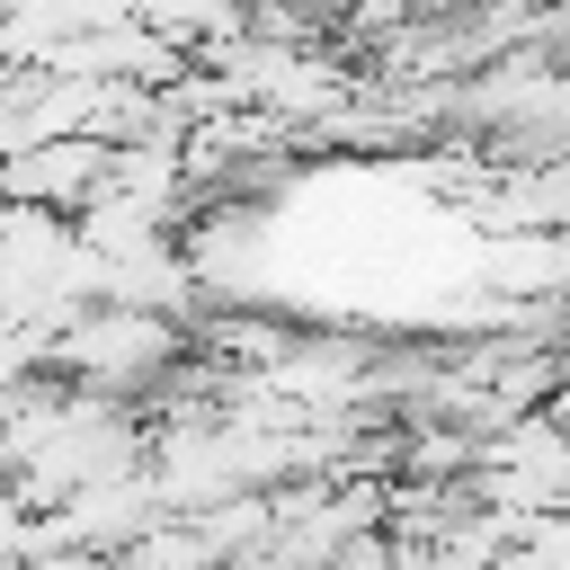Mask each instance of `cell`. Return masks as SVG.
<instances>
[{"label":"cell","instance_id":"obj_4","mask_svg":"<svg viewBox=\"0 0 570 570\" xmlns=\"http://www.w3.org/2000/svg\"><path fill=\"white\" fill-rule=\"evenodd\" d=\"M27 570H116V561H98V552H71V543H45Z\"/></svg>","mask_w":570,"mask_h":570},{"label":"cell","instance_id":"obj_2","mask_svg":"<svg viewBox=\"0 0 570 570\" xmlns=\"http://www.w3.org/2000/svg\"><path fill=\"white\" fill-rule=\"evenodd\" d=\"M481 499L508 508L517 525H543L570 508V428L552 410H525L508 428H481V463H472Z\"/></svg>","mask_w":570,"mask_h":570},{"label":"cell","instance_id":"obj_1","mask_svg":"<svg viewBox=\"0 0 570 570\" xmlns=\"http://www.w3.org/2000/svg\"><path fill=\"white\" fill-rule=\"evenodd\" d=\"M178 347H187L178 321L125 312V303H89L71 330H53L45 374L71 383V392H98V401H125V410H134V392H151V383L178 374Z\"/></svg>","mask_w":570,"mask_h":570},{"label":"cell","instance_id":"obj_3","mask_svg":"<svg viewBox=\"0 0 570 570\" xmlns=\"http://www.w3.org/2000/svg\"><path fill=\"white\" fill-rule=\"evenodd\" d=\"M107 187H116V142H36V151L0 160V205H27V214L80 223Z\"/></svg>","mask_w":570,"mask_h":570}]
</instances>
